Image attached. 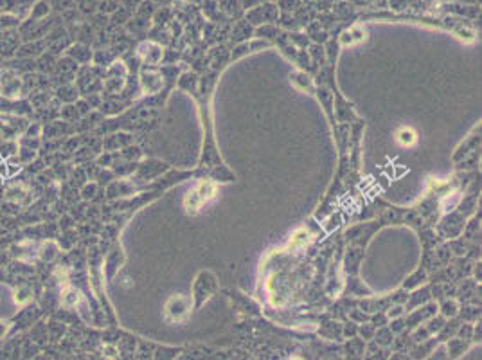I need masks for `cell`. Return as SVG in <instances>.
<instances>
[{"label":"cell","mask_w":482,"mask_h":360,"mask_svg":"<svg viewBox=\"0 0 482 360\" xmlns=\"http://www.w3.org/2000/svg\"><path fill=\"white\" fill-rule=\"evenodd\" d=\"M292 360H302V359H292Z\"/></svg>","instance_id":"5"},{"label":"cell","mask_w":482,"mask_h":360,"mask_svg":"<svg viewBox=\"0 0 482 360\" xmlns=\"http://www.w3.org/2000/svg\"><path fill=\"white\" fill-rule=\"evenodd\" d=\"M47 13H49L47 4H45V2H40V4L36 5V9L32 11V18H36V16H42V15H47Z\"/></svg>","instance_id":"2"},{"label":"cell","mask_w":482,"mask_h":360,"mask_svg":"<svg viewBox=\"0 0 482 360\" xmlns=\"http://www.w3.org/2000/svg\"><path fill=\"white\" fill-rule=\"evenodd\" d=\"M74 295H78V294L74 292V290H67L65 297H63V303H65V304H76V303H78V297L74 299Z\"/></svg>","instance_id":"3"},{"label":"cell","mask_w":482,"mask_h":360,"mask_svg":"<svg viewBox=\"0 0 482 360\" xmlns=\"http://www.w3.org/2000/svg\"><path fill=\"white\" fill-rule=\"evenodd\" d=\"M398 141L403 144V146H410V144H414L416 142V133L410 128H403V130H399L398 133Z\"/></svg>","instance_id":"1"},{"label":"cell","mask_w":482,"mask_h":360,"mask_svg":"<svg viewBox=\"0 0 482 360\" xmlns=\"http://www.w3.org/2000/svg\"><path fill=\"white\" fill-rule=\"evenodd\" d=\"M5 323H0V337H4V333H5V329H7V326H4Z\"/></svg>","instance_id":"4"}]
</instances>
